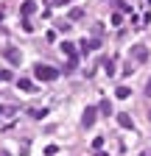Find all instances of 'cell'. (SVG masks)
Instances as JSON below:
<instances>
[{
    "label": "cell",
    "instance_id": "1",
    "mask_svg": "<svg viewBox=\"0 0 151 156\" xmlns=\"http://www.w3.org/2000/svg\"><path fill=\"white\" fill-rule=\"evenodd\" d=\"M34 78H39V81H56V78H59V70L48 67V64H36L34 67Z\"/></svg>",
    "mask_w": 151,
    "mask_h": 156
},
{
    "label": "cell",
    "instance_id": "2",
    "mask_svg": "<svg viewBox=\"0 0 151 156\" xmlns=\"http://www.w3.org/2000/svg\"><path fill=\"white\" fill-rule=\"evenodd\" d=\"M62 53L67 56V70H73L79 64V56H76V45L73 42H62Z\"/></svg>",
    "mask_w": 151,
    "mask_h": 156
},
{
    "label": "cell",
    "instance_id": "3",
    "mask_svg": "<svg viewBox=\"0 0 151 156\" xmlns=\"http://www.w3.org/2000/svg\"><path fill=\"white\" fill-rule=\"evenodd\" d=\"M95 117H98V109H95V106H87V109H84V114H81L84 128H92V126H95Z\"/></svg>",
    "mask_w": 151,
    "mask_h": 156
},
{
    "label": "cell",
    "instance_id": "4",
    "mask_svg": "<svg viewBox=\"0 0 151 156\" xmlns=\"http://www.w3.org/2000/svg\"><path fill=\"white\" fill-rule=\"evenodd\" d=\"M3 56H6V62H11V64H20V58H23V53L17 50L14 45H6L3 48Z\"/></svg>",
    "mask_w": 151,
    "mask_h": 156
},
{
    "label": "cell",
    "instance_id": "5",
    "mask_svg": "<svg viewBox=\"0 0 151 156\" xmlns=\"http://www.w3.org/2000/svg\"><path fill=\"white\" fill-rule=\"evenodd\" d=\"M131 56H134L137 62H148V48L145 45H134L131 48Z\"/></svg>",
    "mask_w": 151,
    "mask_h": 156
},
{
    "label": "cell",
    "instance_id": "6",
    "mask_svg": "<svg viewBox=\"0 0 151 156\" xmlns=\"http://www.w3.org/2000/svg\"><path fill=\"white\" fill-rule=\"evenodd\" d=\"M118 126H120V128H131L134 123H131V117H129L126 112H118Z\"/></svg>",
    "mask_w": 151,
    "mask_h": 156
},
{
    "label": "cell",
    "instance_id": "7",
    "mask_svg": "<svg viewBox=\"0 0 151 156\" xmlns=\"http://www.w3.org/2000/svg\"><path fill=\"white\" fill-rule=\"evenodd\" d=\"M17 87H20L23 92H34V81H31V78H20V81H17Z\"/></svg>",
    "mask_w": 151,
    "mask_h": 156
},
{
    "label": "cell",
    "instance_id": "8",
    "mask_svg": "<svg viewBox=\"0 0 151 156\" xmlns=\"http://www.w3.org/2000/svg\"><path fill=\"white\" fill-rule=\"evenodd\" d=\"M34 11H36V3H34V0H25V3H23V14H25V17H31Z\"/></svg>",
    "mask_w": 151,
    "mask_h": 156
},
{
    "label": "cell",
    "instance_id": "9",
    "mask_svg": "<svg viewBox=\"0 0 151 156\" xmlns=\"http://www.w3.org/2000/svg\"><path fill=\"white\" fill-rule=\"evenodd\" d=\"M98 112H101V114H106V117L112 114V103L106 101V98H104V101H101V106H98Z\"/></svg>",
    "mask_w": 151,
    "mask_h": 156
},
{
    "label": "cell",
    "instance_id": "10",
    "mask_svg": "<svg viewBox=\"0 0 151 156\" xmlns=\"http://www.w3.org/2000/svg\"><path fill=\"white\" fill-rule=\"evenodd\" d=\"M28 114L34 117V120H42V117L48 114V109H28Z\"/></svg>",
    "mask_w": 151,
    "mask_h": 156
},
{
    "label": "cell",
    "instance_id": "11",
    "mask_svg": "<svg viewBox=\"0 0 151 156\" xmlns=\"http://www.w3.org/2000/svg\"><path fill=\"white\" fill-rule=\"evenodd\" d=\"M101 67L106 70V75H115V64H112V58H104V62H101Z\"/></svg>",
    "mask_w": 151,
    "mask_h": 156
},
{
    "label": "cell",
    "instance_id": "12",
    "mask_svg": "<svg viewBox=\"0 0 151 156\" xmlns=\"http://www.w3.org/2000/svg\"><path fill=\"white\" fill-rule=\"evenodd\" d=\"M129 95H131V89H129V87H118V98H120V101H126Z\"/></svg>",
    "mask_w": 151,
    "mask_h": 156
},
{
    "label": "cell",
    "instance_id": "13",
    "mask_svg": "<svg viewBox=\"0 0 151 156\" xmlns=\"http://www.w3.org/2000/svg\"><path fill=\"white\" fill-rule=\"evenodd\" d=\"M81 17H84L81 9H73V11H70V20H81Z\"/></svg>",
    "mask_w": 151,
    "mask_h": 156
},
{
    "label": "cell",
    "instance_id": "14",
    "mask_svg": "<svg viewBox=\"0 0 151 156\" xmlns=\"http://www.w3.org/2000/svg\"><path fill=\"white\" fill-rule=\"evenodd\" d=\"M101 145H104V136H95V140H92V148L101 151Z\"/></svg>",
    "mask_w": 151,
    "mask_h": 156
},
{
    "label": "cell",
    "instance_id": "15",
    "mask_svg": "<svg viewBox=\"0 0 151 156\" xmlns=\"http://www.w3.org/2000/svg\"><path fill=\"white\" fill-rule=\"evenodd\" d=\"M145 95H151V81H148V84H145Z\"/></svg>",
    "mask_w": 151,
    "mask_h": 156
},
{
    "label": "cell",
    "instance_id": "16",
    "mask_svg": "<svg viewBox=\"0 0 151 156\" xmlns=\"http://www.w3.org/2000/svg\"><path fill=\"white\" fill-rule=\"evenodd\" d=\"M95 156H109V153H104V151H98V153H95Z\"/></svg>",
    "mask_w": 151,
    "mask_h": 156
},
{
    "label": "cell",
    "instance_id": "17",
    "mask_svg": "<svg viewBox=\"0 0 151 156\" xmlns=\"http://www.w3.org/2000/svg\"><path fill=\"white\" fill-rule=\"evenodd\" d=\"M3 112H6V109H3V106H0V117H3Z\"/></svg>",
    "mask_w": 151,
    "mask_h": 156
},
{
    "label": "cell",
    "instance_id": "18",
    "mask_svg": "<svg viewBox=\"0 0 151 156\" xmlns=\"http://www.w3.org/2000/svg\"><path fill=\"white\" fill-rule=\"evenodd\" d=\"M0 20H3V14H0Z\"/></svg>",
    "mask_w": 151,
    "mask_h": 156
},
{
    "label": "cell",
    "instance_id": "19",
    "mask_svg": "<svg viewBox=\"0 0 151 156\" xmlns=\"http://www.w3.org/2000/svg\"><path fill=\"white\" fill-rule=\"evenodd\" d=\"M0 81H3V78H0Z\"/></svg>",
    "mask_w": 151,
    "mask_h": 156
}]
</instances>
